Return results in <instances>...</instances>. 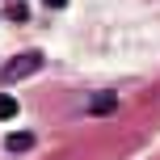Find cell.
<instances>
[{"label": "cell", "mask_w": 160, "mask_h": 160, "mask_svg": "<svg viewBox=\"0 0 160 160\" xmlns=\"http://www.w3.org/2000/svg\"><path fill=\"white\" fill-rule=\"evenodd\" d=\"M38 63H42V55H38V51H25V55L8 59V68H4V72H0V80H21V76L38 72Z\"/></svg>", "instance_id": "1"}, {"label": "cell", "mask_w": 160, "mask_h": 160, "mask_svg": "<svg viewBox=\"0 0 160 160\" xmlns=\"http://www.w3.org/2000/svg\"><path fill=\"white\" fill-rule=\"evenodd\" d=\"M8 152H25V148H34V131H17V135H8Z\"/></svg>", "instance_id": "2"}, {"label": "cell", "mask_w": 160, "mask_h": 160, "mask_svg": "<svg viewBox=\"0 0 160 160\" xmlns=\"http://www.w3.org/2000/svg\"><path fill=\"white\" fill-rule=\"evenodd\" d=\"M13 114H17V101H13L8 93H0V122H4V118H13Z\"/></svg>", "instance_id": "3"}, {"label": "cell", "mask_w": 160, "mask_h": 160, "mask_svg": "<svg viewBox=\"0 0 160 160\" xmlns=\"http://www.w3.org/2000/svg\"><path fill=\"white\" fill-rule=\"evenodd\" d=\"M88 110H93V114H110V110H114V97H110V93H105V97H97Z\"/></svg>", "instance_id": "4"}, {"label": "cell", "mask_w": 160, "mask_h": 160, "mask_svg": "<svg viewBox=\"0 0 160 160\" xmlns=\"http://www.w3.org/2000/svg\"><path fill=\"white\" fill-rule=\"evenodd\" d=\"M47 4H51V8H63V4H68V0H47Z\"/></svg>", "instance_id": "5"}]
</instances>
